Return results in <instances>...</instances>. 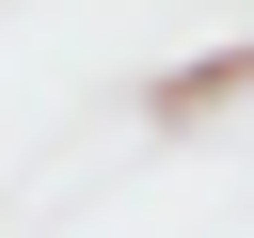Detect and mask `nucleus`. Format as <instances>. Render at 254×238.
Masks as SVG:
<instances>
[{"mask_svg":"<svg viewBox=\"0 0 254 238\" xmlns=\"http://www.w3.org/2000/svg\"><path fill=\"white\" fill-rule=\"evenodd\" d=\"M222 111H254V32H238V48H190V63L143 79V127H159V143H206Z\"/></svg>","mask_w":254,"mask_h":238,"instance_id":"1","label":"nucleus"}]
</instances>
